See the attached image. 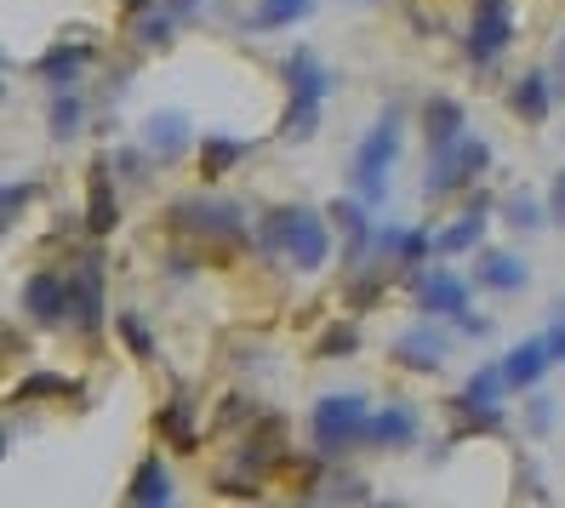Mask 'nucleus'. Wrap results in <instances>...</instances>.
Segmentation results:
<instances>
[{"label":"nucleus","instance_id":"72a5a7b5","mask_svg":"<svg viewBox=\"0 0 565 508\" xmlns=\"http://www.w3.org/2000/svg\"><path fill=\"white\" fill-rule=\"evenodd\" d=\"M320 497H354V502H365V497H372V491H365V480H360V474H338V480H331V491H320Z\"/></svg>","mask_w":565,"mask_h":508},{"label":"nucleus","instance_id":"1a4fd4ad","mask_svg":"<svg viewBox=\"0 0 565 508\" xmlns=\"http://www.w3.org/2000/svg\"><path fill=\"white\" fill-rule=\"evenodd\" d=\"M23 315L35 326H63L70 320V275H52V268H41V275L23 281Z\"/></svg>","mask_w":565,"mask_h":508},{"label":"nucleus","instance_id":"6ab92c4d","mask_svg":"<svg viewBox=\"0 0 565 508\" xmlns=\"http://www.w3.org/2000/svg\"><path fill=\"white\" fill-rule=\"evenodd\" d=\"M126 497L138 502V508H166L178 491H172V468H166V457H143L138 468H131V486Z\"/></svg>","mask_w":565,"mask_h":508},{"label":"nucleus","instance_id":"6e6552de","mask_svg":"<svg viewBox=\"0 0 565 508\" xmlns=\"http://www.w3.org/2000/svg\"><path fill=\"white\" fill-rule=\"evenodd\" d=\"M70 320L81 337L104 331V252L97 246H86L81 263L70 268Z\"/></svg>","mask_w":565,"mask_h":508},{"label":"nucleus","instance_id":"4468645a","mask_svg":"<svg viewBox=\"0 0 565 508\" xmlns=\"http://www.w3.org/2000/svg\"><path fill=\"white\" fill-rule=\"evenodd\" d=\"M178 7L172 0H131V41L138 46H149V52H160V46H172V35H178Z\"/></svg>","mask_w":565,"mask_h":508},{"label":"nucleus","instance_id":"aec40b11","mask_svg":"<svg viewBox=\"0 0 565 508\" xmlns=\"http://www.w3.org/2000/svg\"><path fill=\"white\" fill-rule=\"evenodd\" d=\"M509 109L520 115V120H548V109H554V81H548V70H525L520 81H514V92H509Z\"/></svg>","mask_w":565,"mask_h":508},{"label":"nucleus","instance_id":"393cba45","mask_svg":"<svg viewBox=\"0 0 565 508\" xmlns=\"http://www.w3.org/2000/svg\"><path fill=\"white\" fill-rule=\"evenodd\" d=\"M252 155V144L246 138H228V131H212V138L201 144V178L212 183V178H228L235 166Z\"/></svg>","mask_w":565,"mask_h":508},{"label":"nucleus","instance_id":"39448f33","mask_svg":"<svg viewBox=\"0 0 565 508\" xmlns=\"http://www.w3.org/2000/svg\"><path fill=\"white\" fill-rule=\"evenodd\" d=\"M166 223L189 234V241H241L246 234V212L223 194H183V200H172Z\"/></svg>","mask_w":565,"mask_h":508},{"label":"nucleus","instance_id":"9d476101","mask_svg":"<svg viewBox=\"0 0 565 508\" xmlns=\"http://www.w3.org/2000/svg\"><path fill=\"white\" fill-rule=\"evenodd\" d=\"M417 309L423 315H440V320H457V315H469V281L451 275V268H428V275L417 281Z\"/></svg>","mask_w":565,"mask_h":508},{"label":"nucleus","instance_id":"7ed1b4c3","mask_svg":"<svg viewBox=\"0 0 565 508\" xmlns=\"http://www.w3.org/2000/svg\"><path fill=\"white\" fill-rule=\"evenodd\" d=\"M394 155H401V109H383L372 120V131L360 138L354 166H349L354 194L365 200V207H383V200H388V166H394Z\"/></svg>","mask_w":565,"mask_h":508},{"label":"nucleus","instance_id":"a878e982","mask_svg":"<svg viewBox=\"0 0 565 508\" xmlns=\"http://www.w3.org/2000/svg\"><path fill=\"white\" fill-rule=\"evenodd\" d=\"M154 428L172 440L178 452H194L201 446V428H194V417H189V400H172V405H160L154 412Z\"/></svg>","mask_w":565,"mask_h":508},{"label":"nucleus","instance_id":"a211bd4d","mask_svg":"<svg viewBox=\"0 0 565 508\" xmlns=\"http://www.w3.org/2000/svg\"><path fill=\"white\" fill-rule=\"evenodd\" d=\"M525 281H531V268L514 252H491V246L475 252V286H486V292H520Z\"/></svg>","mask_w":565,"mask_h":508},{"label":"nucleus","instance_id":"c756f323","mask_svg":"<svg viewBox=\"0 0 565 508\" xmlns=\"http://www.w3.org/2000/svg\"><path fill=\"white\" fill-rule=\"evenodd\" d=\"M12 394H18V400H57V394H75V383L57 378V371H29Z\"/></svg>","mask_w":565,"mask_h":508},{"label":"nucleus","instance_id":"20e7f679","mask_svg":"<svg viewBox=\"0 0 565 508\" xmlns=\"http://www.w3.org/2000/svg\"><path fill=\"white\" fill-rule=\"evenodd\" d=\"M365 423H372V400L354 394V389L315 400V412H309L315 452H320V457H338V452H349V446H365Z\"/></svg>","mask_w":565,"mask_h":508},{"label":"nucleus","instance_id":"f03ea898","mask_svg":"<svg viewBox=\"0 0 565 508\" xmlns=\"http://www.w3.org/2000/svg\"><path fill=\"white\" fill-rule=\"evenodd\" d=\"M286 92H291V104H286V120H280V138L286 144H303L320 131V109H326V92H331V75L320 70V57L309 46H297L286 63Z\"/></svg>","mask_w":565,"mask_h":508},{"label":"nucleus","instance_id":"bb28decb","mask_svg":"<svg viewBox=\"0 0 565 508\" xmlns=\"http://www.w3.org/2000/svg\"><path fill=\"white\" fill-rule=\"evenodd\" d=\"M315 0H257L252 7V29L257 35H269V29H291V23H303L309 18Z\"/></svg>","mask_w":565,"mask_h":508},{"label":"nucleus","instance_id":"ea45409f","mask_svg":"<svg viewBox=\"0 0 565 508\" xmlns=\"http://www.w3.org/2000/svg\"><path fill=\"white\" fill-rule=\"evenodd\" d=\"M172 7H178V12H194V7H201V0H172Z\"/></svg>","mask_w":565,"mask_h":508},{"label":"nucleus","instance_id":"c9c22d12","mask_svg":"<svg viewBox=\"0 0 565 508\" xmlns=\"http://www.w3.org/2000/svg\"><path fill=\"white\" fill-rule=\"evenodd\" d=\"M217 491H223V497H257V486H252V480H235V474H223Z\"/></svg>","mask_w":565,"mask_h":508},{"label":"nucleus","instance_id":"cd10ccee","mask_svg":"<svg viewBox=\"0 0 565 508\" xmlns=\"http://www.w3.org/2000/svg\"><path fill=\"white\" fill-rule=\"evenodd\" d=\"M81 126H86V97L70 92V86H57V97H52V138L70 144Z\"/></svg>","mask_w":565,"mask_h":508},{"label":"nucleus","instance_id":"a19ab883","mask_svg":"<svg viewBox=\"0 0 565 508\" xmlns=\"http://www.w3.org/2000/svg\"><path fill=\"white\" fill-rule=\"evenodd\" d=\"M559 70H565V41H559Z\"/></svg>","mask_w":565,"mask_h":508},{"label":"nucleus","instance_id":"473e14b6","mask_svg":"<svg viewBox=\"0 0 565 508\" xmlns=\"http://www.w3.org/2000/svg\"><path fill=\"white\" fill-rule=\"evenodd\" d=\"M35 200H41V183H7V194H0V218L18 223L23 207H35Z\"/></svg>","mask_w":565,"mask_h":508},{"label":"nucleus","instance_id":"e433bc0d","mask_svg":"<svg viewBox=\"0 0 565 508\" xmlns=\"http://www.w3.org/2000/svg\"><path fill=\"white\" fill-rule=\"evenodd\" d=\"M457 331H462V337H486L491 320H480V315H457Z\"/></svg>","mask_w":565,"mask_h":508},{"label":"nucleus","instance_id":"ddd939ff","mask_svg":"<svg viewBox=\"0 0 565 508\" xmlns=\"http://www.w3.org/2000/svg\"><path fill=\"white\" fill-rule=\"evenodd\" d=\"M412 440H417V405H406V400L383 405L365 423V446H377V452H406Z\"/></svg>","mask_w":565,"mask_h":508},{"label":"nucleus","instance_id":"f8f14e48","mask_svg":"<svg viewBox=\"0 0 565 508\" xmlns=\"http://www.w3.org/2000/svg\"><path fill=\"white\" fill-rule=\"evenodd\" d=\"M120 223V200H115V160H92L86 172V229L109 234Z\"/></svg>","mask_w":565,"mask_h":508},{"label":"nucleus","instance_id":"0eeeda50","mask_svg":"<svg viewBox=\"0 0 565 508\" xmlns=\"http://www.w3.org/2000/svg\"><path fill=\"white\" fill-rule=\"evenodd\" d=\"M509 46H514V0H475L469 41H462L469 63H475V70H491Z\"/></svg>","mask_w":565,"mask_h":508},{"label":"nucleus","instance_id":"4be33fe9","mask_svg":"<svg viewBox=\"0 0 565 508\" xmlns=\"http://www.w3.org/2000/svg\"><path fill=\"white\" fill-rule=\"evenodd\" d=\"M92 57H97V46H92V41H81V46H75V41H63V46H52V52L35 63V75H41V81H52V86H75V81H81V70H86Z\"/></svg>","mask_w":565,"mask_h":508},{"label":"nucleus","instance_id":"7c9ffc66","mask_svg":"<svg viewBox=\"0 0 565 508\" xmlns=\"http://www.w3.org/2000/svg\"><path fill=\"white\" fill-rule=\"evenodd\" d=\"M503 218H509V223H514L520 234H525V229H543V223H548V212H543V200L531 194V189L509 194V212H503Z\"/></svg>","mask_w":565,"mask_h":508},{"label":"nucleus","instance_id":"dca6fc26","mask_svg":"<svg viewBox=\"0 0 565 508\" xmlns=\"http://www.w3.org/2000/svg\"><path fill=\"white\" fill-rule=\"evenodd\" d=\"M548 366H554L548 337H525V343H514V349L503 354V378H509L514 394H525V389H537V383H543V371H548Z\"/></svg>","mask_w":565,"mask_h":508},{"label":"nucleus","instance_id":"9b49d317","mask_svg":"<svg viewBox=\"0 0 565 508\" xmlns=\"http://www.w3.org/2000/svg\"><path fill=\"white\" fill-rule=\"evenodd\" d=\"M446 354H451V343H446L440 326H412L401 343H394V366L417 371V378H435V371L446 366Z\"/></svg>","mask_w":565,"mask_h":508},{"label":"nucleus","instance_id":"5701e85b","mask_svg":"<svg viewBox=\"0 0 565 508\" xmlns=\"http://www.w3.org/2000/svg\"><path fill=\"white\" fill-rule=\"evenodd\" d=\"M423 131H428V149L457 144L462 131H469V126H462V104H457V97H446V92L428 97V104H423Z\"/></svg>","mask_w":565,"mask_h":508},{"label":"nucleus","instance_id":"f704fd0d","mask_svg":"<svg viewBox=\"0 0 565 508\" xmlns=\"http://www.w3.org/2000/svg\"><path fill=\"white\" fill-rule=\"evenodd\" d=\"M548 349H554V360H565V309H554V320H548Z\"/></svg>","mask_w":565,"mask_h":508},{"label":"nucleus","instance_id":"423d86ee","mask_svg":"<svg viewBox=\"0 0 565 508\" xmlns=\"http://www.w3.org/2000/svg\"><path fill=\"white\" fill-rule=\"evenodd\" d=\"M486 166H491V144L462 131L457 144H440V149H435V166H428V178H423V194H428V200H446V194H457V189H469Z\"/></svg>","mask_w":565,"mask_h":508},{"label":"nucleus","instance_id":"58836bf2","mask_svg":"<svg viewBox=\"0 0 565 508\" xmlns=\"http://www.w3.org/2000/svg\"><path fill=\"white\" fill-rule=\"evenodd\" d=\"M554 212H559V223H565V172L554 178Z\"/></svg>","mask_w":565,"mask_h":508},{"label":"nucleus","instance_id":"b1692460","mask_svg":"<svg viewBox=\"0 0 565 508\" xmlns=\"http://www.w3.org/2000/svg\"><path fill=\"white\" fill-rule=\"evenodd\" d=\"M280 452H286V423L280 417H263V428H252L246 434V446H241V468H275L280 463Z\"/></svg>","mask_w":565,"mask_h":508},{"label":"nucleus","instance_id":"f3484780","mask_svg":"<svg viewBox=\"0 0 565 508\" xmlns=\"http://www.w3.org/2000/svg\"><path fill=\"white\" fill-rule=\"evenodd\" d=\"M326 212H331V223L343 229V241H349V268H360L365 257H372V241H377L372 223H365V200H360V194H354V200L343 194V200H331Z\"/></svg>","mask_w":565,"mask_h":508},{"label":"nucleus","instance_id":"4c0bfd02","mask_svg":"<svg viewBox=\"0 0 565 508\" xmlns=\"http://www.w3.org/2000/svg\"><path fill=\"white\" fill-rule=\"evenodd\" d=\"M531 417H537V428H548V423H554V405H548V400H537V405H531Z\"/></svg>","mask_w":565,"mask_h":508},{"label":"nucleus","instance_id":"2eb2a0df","mask_svg":"<svg viewBox=\"0 0 565 508\" xmlns=\"http://www.w3.org/2000/svg\"><path fill=\"white\" fill-rule=\"evenodd\" d=\"M486 223H491V194L480 200H469V212H462L457 223H446L440 234H435V257H457V252H480V241H486Z\"/></svg>","mask_w":565,"mask_h":508},{"label":"nucleus","instance_id":"f257e3e1","mask_svg":"<svg viewBox=\"0 0 565 508\" xmlns=\"http://www.w3.org/2000/svg\"><path fill=\"white\" fill-rule=\"evenodd\" d=\"M252 246L263 257H286L291 268H303V275H315V268L331 257V229L315 207H269L252 234Z\"/></svg>","mask_w":565,"mask_h":508},{"label":"nucleus","instance_id":"c85d7f7f","mask_svg":"<svg viewBox=\"0 0 565 508\" xmlns=\"http://www.w3.org/2000/svg\"><path fill=\"white\" fill-rule=\"evenodd\" d=\"M315 354H320V360H349V354H360V331H354L349 320H338L331 331H320Z\"/></svg>","mask_w":565,"mask_h":508},{"label":"nucleus","instance_id":"412c9836","mask_svg":"<svg viewBox=\"0 0 565 508\" xmlns=\"http://www.w3.org/2000/svg\"><path fill=\"white\" fill-rule=\"evenodd\" d=\"M143 149H149L154 160H178V155L189 149V120H183L178 109L149 115V120H143Z\"/></svg>","mask_w":565,"mask_h":508},{"label":"nucleus","instance_id":"2f4dec72","mask_svg":"<svg viewBox=\"0 0 565 508\" xmlns=\"http://www.w3.org/2000/svg\"><path fill=\"white\" fill-rule=\"evenodd\" d=\"M115 326H120V337H126V349H131V354H138V360H154V331H149L138 315H120Z\"/></svg>","mask_w":565,"mask_h":508}]
</instances>
